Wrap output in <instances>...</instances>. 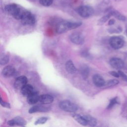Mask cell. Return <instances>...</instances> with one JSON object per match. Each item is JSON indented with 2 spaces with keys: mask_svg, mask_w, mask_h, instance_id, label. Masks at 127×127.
<instances>
[{
  "mask_svg": "<svg viewBox=\"0 0 127 127\" xmlns=\"http://www.w3.org/2000/svg\"><path fill=\"white\" fill-rule=\"evenodd\" d=\"M54 98L49 94H43L39 96V102L43 104H50L53 102Z\"/></svg>",
  "mask_w": 127,
  "mask_h": 127,
  "instance_id": "14",
  "label": "cell"
},
{
  "mask_svg": "<svg viewBox=\"0 0 127 127\" xmlns=\"http://www.w3.org/2000/svg\"><path fill=\"white\" fill-rule=\"evenodd\" d=\"M34 91L33 86L30 84H26L21 89V92L24 96L27 97Z\"/></svg>",
  "mask_w": 127,
  "mask_h": 127,
  "instance_id": "15",
  "label": "cell"
},
{
  "mask_svg": "<svg viewBox=\"0 0 127 127\" xmlns=\"http://www.w3.org/2000/svg\"><path fill=\"white\" fill-rule=\"evenodd\" d=\"M27 97V101L29 104H34L39 102V95L36 92L33 91Z\"/></svg>",
  "mask_w": 127,
  "mask_h": 127,
  "instance_id": "13",
  "label": "cell"
},
{
  "mask_svg": "<svg viewBox=\"0 0 127 127\" xmlns=\"http://www.w3.org/2000/svg\"><path fill=\"white\" fill-rule=\"evenodd\" d=\"M22 23L25 25H32L35 23L34 16L29 11L26 10L24 14L21 19Z\"/></svg>",
  "mask_w": 127,
  "mask_h": 127,
  "instance_id": "5",
  "label": "cell"
},
{
  "mask_svg": "<svg viewBox=\"0 0 127 127\" xmlns=\"http://www.w3.org/2000/svg\"><path fill=\"white\" fill-rule=\"evenodd\" d=\"M112 14V15L114 16L116 18L120 20H122V21H125L126 19V18L125 16H124L123 14H122L121 13H120L118 11H113L110 12Z\"/></svg>",
  "mask_w": 127,
  "mask_h": 127,
  "instance_id": "20",
  "label": "cell"
},
{
  "mask_svg": "<svg viewBox=\"0 0 127 127\" xmlns=\"http://www.w3.org/2000/svg\"><path fill=\"white\" fill-rule=\"evenodd\" d=\"M115 20L113 19H111V20H109V23H109V25H113V24H114L115 23Z\"/></svg>",
  "mask_w": 127,
  "mask_h": 127,
  "instance_id": "32",
  "label": "cell"
},
{
  "mask_svg": "<svg viewBox=\"0 0 127 127\" xmlns=\"http://www.w3.org/2000/svg\"><path fill=\"white\" fill-rule=\"evenodd\" d=\"M111 46L115 49H119L124 45V40L122 38L118 36L112 37L109 41Z\"/></svg>",
  "mask_w": 127,
  "mask_h": 127,
  "instance_id": "6",
  "label": "cell"
},
{
  "mask_svg": "<svg viewBox=\"0 0 127 127\" xmlns=\"http://www.w3.org/2000/svg\"><path fill=\"white\" fill-rule=\"evenodd\" d=\"M81 22H70L67 21H63L60 22L57 26L56 31L59 34H62L66 31L72 30L80 26Z\"/></svg>",
  "mask_w": 127,
  "mask_h": 127,
  "instance_id": "2",
  "label": "cell"
},
{
  "mask_svg": "<svg viewBox=\"0 0 127 127\" xmlns=\"http://www.w3.org/2000/svg\"><path fill=\"white\" fill-rule=\"evenodd\" d=\"M50 110V108L49 107H46L42 105H37V106H34L32 107H31L29 110V113L32 114L34 113L37 112H48Z\"/></svg>",
  "mask_w": 127,
  "mask_h": 127,
  "instance_id": "10",
  "label": "cell"
},
{
  "mask_svg": "<svg viewBox=\"0 0 127 127\" xmlns=\"http://www.w3.org/2000/svg\"><path fill=\"white\" fill-rule=\"evenodd\" d=\"M94 84L97 87H103L105 83L104 78L99 74H94L92 78Z\"/></svg>",
  "mask_w": 127,
  "mask_h": 127,
  "instance_id": "12",
  "label": "cell"
},
{
  "mask_svg": "<svg viewBox=\"0 0 127 127\" xmlns=\"http://www.w3.org/2000/svg\"><path fill=\"white\" fill-rule=\"evenodd\" d=\"M119 83V81L116 79H112L108 81L107 82H105V85L103 87H109L114 86Z\"/></svg>",
  "mask_w": 127,
  "mask_h": 127,
  "instance_id": "23",
  "label": "cell"
},
{
  "mask_svg": "<svg viewBox=\"0 0 127 127\" xmlns=\"http://www.w3.org/2000/svg\"><path fill=\"white\" fill-rule=\"evenodd\" d=\"M65 69L67 72L70 74H73L76 71V68L71 60H69L66 62Z\"/></svg>",
  "mask_w": 127,
  "mask_h": 127,
  "instance_id": "16",
  "label": "cell"
},
{
  "mask_svg": "<svg viewBox=\"0 0 127 127\" xmlns=\"http://www.w3.org/2000/svg\"><path fill=\"white\" fill-rule=\"evenodd\" d=\"M110 74H111L112 75L115 76V77H119L120 76L119 72H115V71H110Z\"/></svg>",
  "mask_w": 127,
  "mask_h": 127,
  "instance_id": "30",
  "label": "cell"
},
{
  "mask_svg": "<svg viewBox=\"0 0 127 127\" xmlns=\"http://www.w3.org/2000/svg\"><path fill=\"white\" fill-rule=\"evenodd\" d=\"M78 14L83 18H88L94 13L93 8L88 5H81L77 9Z\"/></svg>",
  "mask_w": 127,
  "mask_h": 127,
  "instance_id": "4",
  "label": "cell"
},
{
  "mask_svg": "<svg viewBox=\"0 0 127 127\" xmlns=\"http://www.w3.org/2000/svg\"><path fill=\"white\" fill-rule=\"evenodd\" d=\"M118 103V98L117 97H115L113 99H112L110 101V103L107 107V108L108 109H111L115 105H116V104Z\"/></svg>",
  "mask_w": 127,
  "mask_h": 127,
  "instance_id": "25",
  "label": "cell"
},
{
  "mask_svg": "<svg viewBox=\"0 0 127 127\" xmlns=\"http://www.w3.org/2000/svg\"><path fill=\"white\" fill-rule=\"evenodd\" d=\"M89 69L88 66L84 65L83 66L81 67L80 72L83 78H86L88 77L89 74Z\"/></svg>",
  "mask_w": 127,
  "mask_h": 127,
  "instance_id": "21",
  "label": "cell"
},
{
  "mask_svg": "<svg viewBox=\"0 0 127 127\" xmlns=\"http://www.w3.org/2000/svg\"><path fill=\"white\" fill-rule=\"evenodd\" d=\"M72 116L74 119V120H76L81 125L83 126H87V123L83 116H81L77 114H72Z\"/></svg>",
  "mask_w": 127,
  "mask_h": 127,
  "instance_id": "18",
  "label": "cell"
},
{
  "mask_svg": "<svg viewBox=\"0 0 127 127\" xmlns=\"http://www.w3.org/2000/svg\"><path fill=\"white\" fill-rule=\"evenodd\" d=\"M0 105L2 107H5V108H10V105L9 103L3 101L1 98H0Z\"/></svg>",
  "mask_w": 127,
  "mask_h": 127,
  "instance_id": "28",
  "label": "cell"
},
{
  "mask_svg": "<svg viewBox=\"0 0 127 127\" xmlns=\"http://www.w3.org/2000/svg\"><path fill=\"white\" fill-rule=\"evenodd\" d=\"M40 3L44 6H49L53 3V0H39Z\"/></svg>",
  "mask_w": 127,
  "mask_h": 127,
  "instance_id": "26",
  "label": "cell"
},
{
  "mask_svg": "<svg viewBox=\"0 0 127 127\" xmlns=\"http://www.w3.org/2000/svg\"><path fill=\"white\" fill-rule=\"evenodd\" d=\"M83 117L85 119L87 125L90 127H94L97 125V120L94 118L89 115H83Z\"/></svg>",
  "mask_w": 127,
  "mask_h": 127,
  "instance_id": "17",
  "label": "cell"
},
{
  "mask_svg": "<svg viewBox=\"0 0 127 127\" xmlns=\"http://www.w3.org/2000/svg\"><path fill=\"white\" fill-rule=\"evenodd\" d=\"M27 83V77L24 75L17 77L14 82V87L17 89H21Z\"/></svg>",
  "mask_w": 127,
  "mask_h": 127,
  "instance_id": "8",
  "label": "cell"
},
{
  "mask_svg": "<svg viewBox=\"0 0 127 127\" xmlns=\"http://www.w3.org/2000/svg\"><path fill=\"white\" fill-rule=\"evenodd\" d=\"M59 106L61 109L67 112H75L78 110V106L69 100L62 101Z\"/></svg>",
  "mask_w": 127,
  "mask_h": 127,
  "instance_id": "3",
  "label": "cell"
},
{
  "mask_svg": "<svg viewBox=\"0 0 127 127\" xmlns=\"http://www.w3.org/2000/svg\"><path fill=\"white\" fill-rule=\"evenodd\" d=\"M118 72L119 73L120 76L122 77L125 80L127 81V76L125 73H124L122 71H119Z\"/></svg>",
  "mask_w": 127,
  "mask_h": 127,
  "instance_id": "29",
  "label": "cell"
},
{
  "mask_svg": "<svg viewBox=\"0 0 127 127\" xmlns=\"http://www.w3.org/2000/svg\"><path fill=\"white\" fill-rule=\"evenodd\" d=\"M9 62L8 56L4 54H1L0 57V64L1 65H4Z\"/></svg>",
  "mask_w": 127,
  "mask_h": 127,
  "instance_id": "22",
  "label": "cell"
},
{
  "mask_svg": "<svg viewBox=\"0 0 127 127\" xmlns=\"http://www.w3.org/2000/svg\"><path fill=\"white\" fill-rule=\"evenodd\" d=\"M4 9L8 14L18 20H21L26 10L24 9L20 6L14 3L6 5L4 7Z\"/></svg>",
  "mask_w": 127,
  "mask_h": 127,
  "instance_id": "1",
  "label": "cell"
},
{
  "mask_svg": "<svg viewBox=\"0 0 127 127\" xmlns=\"http://www.w3.org/2000/svg\"><path fill=\"white\" fill-rule=\"evenodd\" d=\"M48 120V118L46 117H41L38 119L35 122V125H41V124H45L47 121Z\"/></svg>",
  "mask_w": 127,
  "mask_h": 127,
  "instance_id": "27",
  "label": "cell"
},
{
  "mask_svg": "<svg viewBox=\"0 0 127 127\" xmlns=\"http://www.w3.org/2000/svg\"><path fill=\"white\" fill-rule=\"evenodd\" d=\"M7 124L10 126H15V123L14 122V121L13 120V119H12L11 120H9L7 122Z\"/></svg>",
  "mask_w": 127,
  "mask_h": 127,
  "instance_id": "31",
  "label": "cell"
},
{
  "mask_svg": "<svg viewBox=\"0 0 127 127\" xmlns=\"http://www.w3.org/2000/svg\"><path fill=\"white\" fill-rule=\"evenodd\" d=\"M15 73V68L10 65L5 66L2 71V75L4 77H10L13 76Z\"/></svg>",
  "mask_w": 127,
  "mask_h": 127,
  "instance_id": "11",
  "label": "cell"
},
{
  "mask_svg": "<svg viewBox=\"0 0 127 127\" xmlns=\"http://www.w3.org/2000/svg\"><path fill=\"white\" fill-rule=\"evenodd\" d=\"M69 38L70 41L77 45H81L84 42V38L83 35L78 32H75L71 34Z\"/></svg>",
  "mask_w": 127,
  "mask_h": 127,
  "instance_id": "7",
  "label": "cell"
},
{
  "mask_svg": "<svg viewBox=\"0 0 127 127\" xmlns=\"http://www.w3.org/2000/svg\"><path fill=\"white\" fill-rule=\"evenodd\" d=\"M15 123V126H24L26 124V121L21 117H16L13 119Z\"/></svg>",
  "mask_w": 127,
  "mask_h": 127,
  "instance_id": "19",
  "label": "cell"
},
{
  "mask_svg": "<svg viewBox=\"0 0 127 127\" xmlns=\"http://www.w3.org/2000/svg\"><path fill=\"white\" fill-rule=\"evenodd\" d=\"M110 65L115 69H121L124 66V62L123 61L117 58H112L110 61Z\"/></svg>",
  "mask_w": 127,
  "mask_h": 127,
  "instance_id": "9",
  "label": "cell"
},
{
  "mask_svg": "<svg viewBox=\"0 0 127 127\" xmlns=\"http://www.w3.org/2000/svg\"><path fill=\"white\" fill-rule=\"evenodd\" d=\"M111 15H112V14L111 13H110L104 16L103 17H102L101 19H100L99 20L98 24L99 25H102L103 24H104L105 22H106L107 21V20L110 18Z\"/></svg>",
  "mask_w": 127,
  "mask_h": 127,
  "instance_id": "24",
  "label": "cell"
}]
</instances>
